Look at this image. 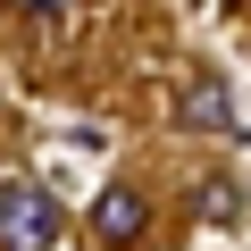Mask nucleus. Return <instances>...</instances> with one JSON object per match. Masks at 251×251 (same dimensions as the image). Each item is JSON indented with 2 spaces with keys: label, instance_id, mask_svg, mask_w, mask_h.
I'll list each match as a JSON object with an SVG mask.
<instances>
[{
  "label": "nucleus",
  "instance_id": "f257e3e1",
  "mask_svg": "<svg viewBox=\"0 0 251 251\" xmlns=\"http://www.w3.org/2000/svg\"><path fill=\"white\" fill-rule=\"evenodd\" d=\"M59 243V201L25 176L0 184V251H50Z\"/></svg>",
  "mask_w": 251,
  "mask_h": 251
},
{
  "label": "nucleus",
  "instance_id": "f03ea898",
  "mask_svg": "<svg viewBox=\"0 0 251 251\" xmlns=\"http://www.w3.org/2000/svg\"><path fill=\"white\" fill-rule=\"evenodd\" d=\"M143 226H151V201H143L134 184H109V193L92 201V234H100L109 251H126V243H143Z\"/></svg>",
  "mask_w": 251,
  "mask_h": 251
},
{
  "label": "nucleus",
  "instance_id": "7ed1b4c3",
  "mask_svg": "<svg viewBox=\"0 0 251 251\" xmlns=\"http://www.w3.org/2000/svg\"><path fill=\"white\" fill-rule=\"evenodd\" d=\"M176 117H184V126H201V134H226V126H234V100H226V84H218V75H184Z\"/></svg>",
  "mask_w": 251,
  "mask_h": 251
},
{
  "label": "nucleus",
  "instance_id": "20e7f679",
  "mask_svg": "<svg viewBox=\"0 0 251 251\" xmlns=\"http://www.w3.org/2000/svg\"><path fill=\"white\" fill-rule=\"evenodd\" d=\"M234 209H243V201H234V184H218V176H209V184H201V218H209V226H234Z\"/></svg>",
  "mask_w": 251,
  "mask_h": 251
},
{
  "label": "nucleus",
  "instance_id": "39448f33",
  "mask_svg": "<svg viewBox=\"0 0 251 251\" xmlns=\"http://www.w3.org/2000/svg\"><path fill=\"white\" fill-rule=\"evenodd\" d=\"M25 9H34V17H59V9H67V0H25Z\"/></svg>",
  "mask_w": 251,
  "mask_h": 251
}]
</instances>
